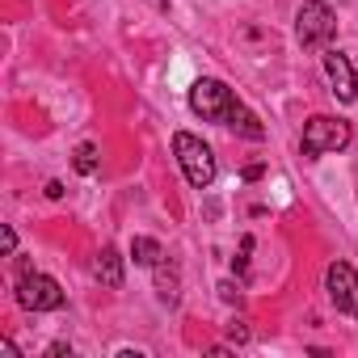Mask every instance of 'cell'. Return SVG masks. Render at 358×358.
<instances>
[{
    "mask_svg": "<svg viewBox=\"0 0 358 358\" xmlns=\"http://www.w3.org/2000/svg\"><path fill=\"white\" fill-rule=\"evenodd\" d=\"M173 156H177V164H182L186 182H190L194 190H207V186L215 182V152H211L199 135L177 131V135H173Z\"/></svg>",
    "mask_w": 358,
    "mask_h": 358,
    "instance_id": "6da1fadb",
    "label": "cell"
},
{
    "mask_svg": "<svg viewBox=\"0 0 358 358\" xmlns=\"http://www.w3.org/2000/svg\"><path fill=\"white\" fill-rule=\"evenodd\" d=\"M190 110L199 114V118H207V122H228V114L236 110V93L224 85V80H215V76H203V80H194L190 85Z\"/></svg>",
    "mask_w": 358,
    "mask_h": 358,
    "instance_id": "7a4b0ae2",
    "label": "cell"
},
{
    "mask_svg": "<svg viewBox=\"0 0 358 358\" xmlns=\"http://www.w3.org/2000/svg\"><path fill=\"white\" fill-rule=\"evenodd\" d=\"M350 143V122L345 118H329V114H312L303 122V156H324V152H341Z\"/></svg>",
    "mask_w": 358,
    "mask_h": 358,
    "instance_id": "3957f363",
    "label": "cell"
},
{
    "mask_svg": "<svg viewBox=\"0 0 358 358\" xmlns=\"http://www.w3.org/2000/svg\"><path fill=\"white\" fill-rule=\"evenodd\" d=\"M337 34V13L324 5V0H308L295 13V38L303 47H324L329 38Z\"/></svg>",
    "mask_w": 358,
    "mask_h": 358,
    "instance_id": "277c9868",
    "label": "cell"
},
{
    "mask_svg": "<svg viewBox=\"0 0 358 358\" xmlns=\"http://www.w3.org/2000/svg\"><path fill=\"white\" fill-rule=\"evenodd\" d=\"M17 303L26 312H55V308H64V291L51 274L30 270L26 278H17Z\"/></svg>",
    "mask_w": 358,
    "mask_h": 358,
    "instance_id": "5b68a950",
    "label": "cell"
},
{
    "mask_svg": "<svg viewBox=\"0 0 358 358\" xmlns=\"http://www.w3.org/2000/svg\"><path fill=\"white\" fill-rule=\"evenodd\" d=\"M324 287H329V299H333L337 312L358 316V274H354L350 262H333L324 270Z\"/></svg>",
    "mask_w": 358,
    "mask_h": 358,
    "instance_id": "8992f818",
    "label": "cell"
},
{
    "mask_svg": "<svg viewBox=\"0 0 358 358\" xmlns=\"http://www.w3.org/2000/svg\"><path fill=\"white\" fill-rule=\"evenodd\" d=\"M324 76H329V89H333V97L337 101H358V76H354V64H350V55H341V51H324Z\"/></svg>",
    "mask_w": 358,
    "mask_h": 358,
    "instance_id": "52a82bcc",
    "label": "cell"
},
{
    "mask_svg": "<svg viewBox=\"0 0 358 358\" xmlns=\"http://www.w3.org/2000/svg\"><path fill=\"white\" fill-rule=\"evenodd\" d=\"M93 274H97L101 287L118 291V287H122V253H118L114 245H106V249L97 253V262H93Z\"/></svg>",
    "mask_w": 358,
    "mask_h": 358,
    "instance_id": "ba28073f",
    "label": "cell"
},
{
    "mask_svg": "<svg viewBox=\"0 0 358 358\" xmlns=\"http://www.w3.org/2000/svg\"><path fill=\"white\" fill-rule=\"evenodd\" d=\"M224 127L241 131L245 139H266V127H262V122H257V114H253L249 106H241V101H236V110L228 114V122H224Z\"/></svg>",
    "mask_w": 358,
    "mask_h": 358,
    "instance_id": "9c48e42d",
    "label": "cell"
},
{
    "mask_svg": "<svg viewBox=\"0 0 358 358\" xmlns=\"http://www.w3.org/2000/svg\"><path fill=\"white\" fill-rule=\"evenodd\" d=\"M160 257H164L160 241H152V236H135V241H131V262H135V266L156 270V262H160Z\"/></svg>",
    "mask_w": 358,
    "mask_h": 358,
    "instance_id": "30bf717a",
    "label": "cell"
},
{
    "mask_svg": "<svg viewBox=\"0 0 358 358\" xmlns=\"http://www.w3.org/2000/svg\"><path fill=\"white\" fill-rule=\"evenodd\" d=\"M72 164H76V173H80V177H93V173H97V164H101V156H97V148H93V143H80V148H76V156H72Z\"/></svg>",
    "mask_w": 358,
    "mask_h": 358,
    "instance_id": "8fae6325",
    "label": "cell"
},
{
    "mask_svg": "<svg viewBox=\"0 0 358 358\" xmlns=\"http://www.w3.org/2000/svg\"><path fill=\"white\" fill-rule=\"evenodd\" d=\"M156 282H160V299L164 303H177V274L164 270V257L156 262Z\"/></svg>",
    "mask_w": 358,
    "mask_h": 358,
    "instance_id": "7c38bea8",
    "label": "cell"
},
{
    "mask_svg": "<svg viewBox=\"0 0 358 358\" xmlns=\"http://www.w3.org/2000/svg\"><path fill=\"white\" fill-rule=\"evenodd\" d=\"M228 337H232V341H249V329H245V320H232V324H228Z\"/></svg>",
    "mask_w": 358,
    "mask_h": 358,
    "instance_id": "4fadbf2b",
    "label": "cell"
},
{
    "mask_svg": "<svg viewBox=\"0 0 358 358\" xmlns=\"http://www.w3.org/2000/svg\"><path fill=\"white\" fill-rule=\"evenodd\" d=\"M0 249H5V253H13V249H17V232H13V228L0 232Z\"/></svg>",
    "mask_w": 358,
    "mask_h": 358,
    "instance_id": "5bb4252c",
    "label": "cell"
},
{
    "mask_svg": "<svg viewBox=\"0 0 358 358\" xmlns=\"http://www.w3.org/2000/svg\"><path fill=\"white\" fill-rule=\"evenodd\" d=\"M220 295H224V299H228V303H236V299H241V291H236V287H232V282H220Z\"/></svg>",
    "mask_w": 358,
    "mask_h": 358,
    "instance_id": "9a60e30c",
    "label": "cell"
},
{
    "mask_svg": "<svg viewBox=\"0 0 358 358\" xmlns=\"http://www.w3.org/2000/svg\"><path fill=\"white\" fill-rule=\"evenodd\" d=\"M47 199H64V182H47Z\"/></svg>",
    "mask_w": 358,
    "mask_h": 358,
    "instance_id": "2e32d148",
    "label": "cell"
},
{
    "mask_svg": "<svg viewBox=\"0 0 358 358\" xmlns=\"http://www.w3.org/2000/svg\"><path fill=\"white\" fill-rule=\"evenodd\" d=\"M47 354H51V358H64V354H72V345H64V341H55V345H51Z\"/></svg>",
    "mask_w": 358,
    "mask_h": 358,
    "instance_id": "e0dca14e",
    "label": "cell"
},
{
    "mask_svg": "<svg viewBox=\"0 0 358 358\" xmlns=\"http://www.w3.org/2000/svg\"><path fill=\"white\" fill-rule=\"evenodd\" d=\"M262 173H266L262 164H249V169H245V182H257V177H262Z\"/></svg>",
    "mask_w": 358,
    "mask_h": 358,
    "instance_id": "ac0fdd59",
    "label": "cell"
},
{
    "mask_svg": "<svg viewBox=\"0 0 358 358\" xmlns=\"http://www.w3.org/2000/svg\"><path fill=\"white\" fill-rule=\"evenodd\" d=\"M0 354H5V358H17V345H13V341L5 337V341H0Z\"/></svg>",
    "mask_w": 358,
    "mask_h": 358,
    "instance_id": "d6986e66",
    "label": "cell"
}]
</instances>
